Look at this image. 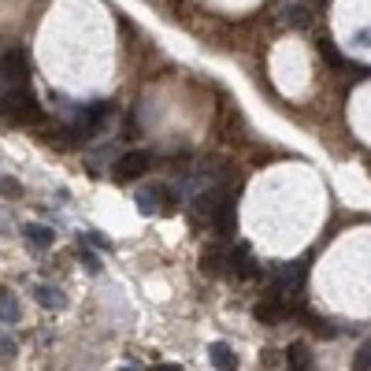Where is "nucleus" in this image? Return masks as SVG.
<instances>
[{"instance_id":"f257e3e1","label":"nucleus","mask_w":371,"mask_h":371,"mask_svg":"<svg viewBox=\"0 0 371 371\" xmlns=\"http://www.w3.org/2000/svg\"><path fill=\"white\" fill-rule=\"evenodd\" d=\"M0 116L11 119V123H26V126H34L41 123V104H38V96L30 93V86H19V89H8V93H0Z\"/></svg>"},{"instance_id":"f03ea898","label":"nucleus","mask_w":371,"mask_h":371,"mask_svg":"<svg viewBox=\"0 0 371 371\" xmlns=\"http://www.w3.org/2000/svg\"><path fill=\"white\" fill-rule=\"evenodd\" d=\"M19 86H26V56L23 48H8V52H0V93Z\"/></svg>"},{"instance_id":"7ed1b4c3","label":"nucleus","mask_w":371,"mask_h":371,"mask_svg":"<svg viewBox=\"0 0 371 371\" xmlns=\"http://www.w3.org/2000/svg\"><path fill=\"white\" fill-rule=\"evenodd\" d=\"M111 116H116V108H111L108 101H96V104L82 108V116H78V126H74V138L82 141V138H93V134H101L104 126L111 123Z\"/></svg>"},{"instance_id":"20e7f679","label":"nucleus","mask_w":371,"mask_h":371,"mask_svg":"<svg viewBox=\"0 0 371 371\" xmlns=\"http://www.w3.org/2000/svg\"><path fill=\"white\" fill-rule=\"evenodd\" d=\"M275 19H279V26H289V30H309L312 26V8L301 4V0H286Z\"/></svg>"},{"instance_id":"39448f33","label":"nucleus","mask_w":371,"mask_h":371,"mask_svg":"<svg viewBox=\"0 0 371 371\" xmlns=\"http://www.w3.org/2000/svg\"><path fill=\"white\" fill-rule=\"evenodd\" d=\"M153 167V156L149 153H126V156H119L116 160V179H141L145 171Z\"/></svg>"},{"instance_id":"423d86ee","label":"nucleus","mask_w":371,"mask_h":371,"mask_svg":"<svg viewBox=\"0 0 371 371\" xmlns=\"http://www.w3.org/2000/svg\"><path fill=\"white\" fill-rule=\"evenodd\" d=\"M164 197H171L167 186H141L138 189V208H141L145 216H156L160 212V201H164Z\"/></svg>"},{"instance_id":"0eeeda50","label":"nucleus","mask_w":371,"mask_h":371,"mask_svg":"<svg viewBox=\"0 0 371 371\" xmlns=\"http://www.w3.org/2000/svg\"><path fill=\"white\" fill-rule=\"evenodd\" d=\"M231 271H234L238 279H256V275H260V267H256L253 253H249L245 245H238V249H234V256H231Z\"/></svg>"},{"instance_id":"6e6552de","label":"nucleus","mask_w":371,"mask_h":371,"mask_svg":"<svg viewBox=\"0 0 371 371\" xmlns=\"http://www.w3.org/2000/svg\"><path fill=\"white\" fill-rule=\"evenodd\" d=\"M286 316H289V309L279 297H264L260 304H256V319H260V323H282Z\"/></svg>"},{"instance_id":"1a4fd4ad","label":"nucleus","mask_w":371,"mask_h":371,"mask_svg":"<svg viewBox=\"0 0 371 371\" xmlns=\"http://www.w3.org/2000/svg\"><path fill=\"white\" fill-rule=\"evenodd\" d=\"M286 367L289 371H312L316 364H312V349L304 345V342H294L286 349Z\"/></svg>"},{"instance_id":"9d476101","label":"nucleus","mask_w":371,"mask_h":371,"mask_svg":"<svg viewBox=\"0 0 371 371\" xmlns=\"http://www.w3.org/2000/svg\"><path fill=\"white\" fill-rule=\"evenodd\" d=\"M34 297H38V304H45V309H52V312H63V309H67V294H63V289H56V286H48V282H41V286L34 289Z\"/></svg>"},{"instance_id":"9b49d317","label":"nucleus","mask_w":371,"mask_h":371,"mask_svg":"<svg viewBox=\"0 0 371 371\" xmlns=\"http://www.w3.org/2000/svg\"><path fill=\"white\" fill-rule=\"evenodd\" d=\"M23 238H26L34 249H48V245L56 241V231L45 227V223H26V227H23Z\"/></svg>"},{"instance_id":"f8f14e48","label":"nucleus","mask_w":371,"mask_h":371,"mask_svg":"<svg viewBox=\"0 0 371 371\" xmlns=\"http://www.w3.org/2000/svg\"><path fill=\"white\" fill-rule=\"evenodd\" d=\"M223 201H227V197H223V189H208V193H201V197H197V208H193V212H197V219L212 223L216 208H219Z\"/></svg>"},{"instance_id":"ddd939ff","label":"nucleus","mask_w":371,"mask_h":371,"mask_svg":"<svg viewBox=\"0 0 371 371\" xmlns=\"http://www.w3.org/2000/svg\"><path fill=\"white\" fill-rule=\"evenodd\" d=\"M208 357H212V367L216 371H234L238 367V357H234V349L227 342H216L212 349H208Z\"/></svg>"},{"instance_id":"4468645a","label":"nucleus","mask_w":371,"mask_h":371,"mask_svg":"<svg viewBox=\"0 0 371 371\" xmlns=\"http://www.w3.org/2000/svg\"><path fill=\"white\" fill-rule=\"evenodd\" d=\"M0 323L11 327V323H19V301H15L11 289L0 286Z\"/></svg>"},{"instance_id":"2eb2a0df","label":"nucleus","mask_w":371,"mask_h":371,"mask_svg":"<svg viewBox=\"0 0 371 371\" xmlns=\"http://www.w3.org/2000/svg\"><path fill=\"white\" fill-rule=\"evenodd\" d=\"M212 227H216L219 234H231V231H234V204H231V201H223V204L216 208Z\"/></svg>"},{"instance_id":"dca6fc26","label":"nucleus","mask_w":371,"mask_h":371,"mask_svg":"<svg viewBox=\"0 0 371 371\" xmlns=\"http://www.w3.org/2000/svg\"><path fill=\"white\" fill-rule=\"evenodd\" d=\"M353 371H371V338L357 349V360H353Z\"/></svg>"},{"instance_id":"f3484780","label":"nucleus","mask_w":371,"mask_h":371,"mask_svg":"<svg viewBox=\"0 0 371 371\" xmlns=\"http://www.w3.org/2000/svg\"><path fill=\"white\" fill-rule=\"evenodd\" d=\"M0 193H8V197H19V182H15V179H4V175H0Z\"/></svg>"},{"instance_id":"a211bd4d","label":"nucleus","mask_w":371,"mask_h":371,"mask_svg":"<svg viewBox=\"0 0 371 371\" xmlns=\"http://www.w3.org/2000/svg\"><path fill=\"white\" fill-rule=\"evenodd\" d=\"M0 357H15V342H11V338H4V334H0Z\"/></svg>"},{"instance_id":"6ab92c4d","label":"nucleus","mask_w":371,"mask_h":371,"mask_svg":"<svg viewBox=\"0 0 371 371\" xmlns=\"http://www.w3.org/2000/svg\"><path fill=\"white\" fill-rule=\"evenodd\" d=\"M357 41H360V45H371V30H360V34H357Z\"/></svg>"},{"instance_id":"aec40b11","label":"nucleus","mask_w":371,"mask_h":371,"mask_svg":"<svg viewBox=\"0 0 371 371\" xmlns=\"http://www.w3.org/2000/svg\"><path fill=\"white\" fill-rule=\"evenodd\" d=\"M153 371H175V367H167V364H160V367H153Z\"/></svg>"},{"instance_id":"412c9836","label":"nucleus","mask_w":371,"mask_h":371,"mask_svg":"<svg viewBox=\"0 0 371 371\" xmlns=\"http://www.w3.org/2000/svg\"><path fill=\"white\" fill-rule=\"evenodd\" d=\"M116 371H141V367H131V364H126V367H116Z\"/></svg>"}]
</instances>
